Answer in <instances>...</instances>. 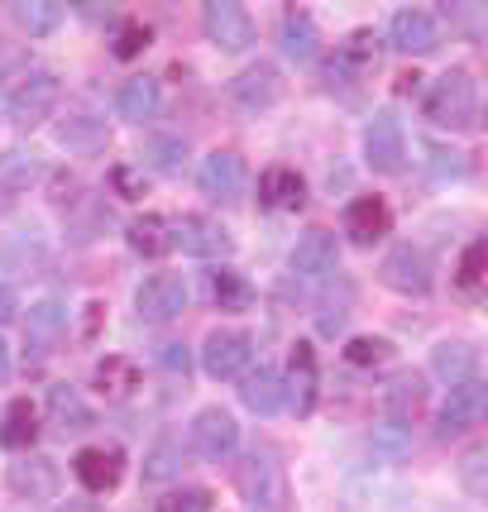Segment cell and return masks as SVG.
<instances>
[{"mask_svg": "<svg viewBox=\"0 0 488 512\" xmlns=\"http://www.w3.org/2000/svg\"><path fill=\"white\" fill-rule=\"evenodd\" d=\"M422 111L441 130H469L479 120V82H474V72L469 67H445L441 77L431 82V91H426Z\"/></svg>", "mask_w": 488, "mask_h": 512, "instance_id": "obj_1", "label": "cell"}, {"mask_svg": "<svg viewBox=\"0 0 488 512\" xmlns=\"http://www.w3.org/2000/svg\"><path fill=\"white\" fill-rule=\"evenodd\" d=\"M58 96H63V82L48 72V67H34V72H24L20 87L5 96V115L24 125V130H34V125H44L53 106H58Z\"/></svg>", "mask_w": 488, "mask_h": 512, "instance_id": "obj_2", "label": "cell"}, {"mask_svg": "<svg viewBox=\"0 0 488 512\" xmlns=\"http://www.w3.org/2000/svg\"><path fill=\"white\" fill-rule=\"evenodd\" d=\"M201 34L211 39V44L221 48V53H244V48L254 44V15L235 5V0H211L206 10H201Z\"/></svg>", "mask_w": 488, "mask_h": 512, "instance_id": "obj_3", "label": "cell"}, {"mask_svg": "<svg viewBox=\"0 0 488 512\" xmlns=\"http://www.w3.org/2000/svg\"><path fill=\"white\" fill-rule=\"evenodd\" d=\"M364 163L374 173H402V163H407V134H402V120L393 111H378L364 125Z\"/></svg>", "mask_w": 488, "mask_h": 512, "instance_id": "obj_4", "label": "cell"}, {"mask_svg": "<svg viewBox=\"0 0 488 512\" xmlns=\"http://www.w3.org/2000/svg\"><path fill=\"white\" fill-rule=\"evenodd\" d=\"M134 312L139 321H173V316L187 312V283H182L178 273H154V278H144L139 288H134Z\"/></svg>", "mask_w": 488, "mask_h": 512, "instance_id": "obj_5", "label": "cell"}, {"mask_svg": "<svg viewBox=\"0 0 488 512\" xmlns=\"http://www.w3.org/2000/svg\"><path fill=\"white\" fill-rule=\"evenodd\" d=\"M240 493L254 512H283V498H288V484H283V469L273 465L268 455H249L240 465Z\"/></svg>", "mask_w": 488, "mask_h": 512, "instance_id": "obj_6", "label": "cell"}, {"mask_svg": "<svg viewBox=\"0 0 488 512\" xmlns=\"http://www.w3.org/2000/svg\"><path fill=\"white\" fill-rule=\"evenodd\" d=\"M192 450H197L201 460H230L235 446H240V426L235 417L225 412V407H201L197 417H192Z\"/></svg>", "mask_w": 488, "mask_h": 512, "instance_id": "obj_7", "label": "cell"}, {"mask_svg": "<svg viewBox=\"0 0 488 512\" xmlns=\"http://www.w3.org/2000/svg\"><path fill=\"white\" fill-rule=\"evenodd\" d=\"M484 407H488V388L479 379L469 383H455L450 388V398H445L441 417H436V436L441 441H450V436H465L469 426L484 422Z\"/></svg>", "mask_w": 488, "mask_h": 512, "instance_id": "obj_8", "label": "cell"}, {"mask_svg": "<svg viewBox=\"0 0 488 512\" xmlns=\"http://www.w3.org/2000/svg\"><path fill=\"white\" fill-rule=\"evenodd\" d=\"M383 283L402 297H426L431 292V264H426V254L417 245H393L383 254Z\"/></svg>", "mask_w": 488, "mask_h": 512, "instance_id": "obj_9", "label": "cell"}, {"mask_svg": "<svg viewBox=\"0 0 488 512\" xmlns=\"http://www.w3.org/2000/svg\"><path fill=\"white\" fill-rule=\"evenodd\" d=\"M249 359H254V340L244 331H211L201 345V369L211 379H235L249 369Z\"/></svg>", "mask_w": 488, "mask_h": 512, "instance_id": "obj_10", "label": "cell"}, {"mask_svg": "<svg viewBox=\"0 0 488 512\" xmlns=\"http://www.w3.org/2000/svg\"><path fill=\"white\" fill-rule=\"evenodd\" d=\"M168 230H173V249L192 254V259L230 254V230L211 216H178V221H168Z\"/></svg>", "mask_w": 488, "mask_h": 512, "instance_id": "obj_11", "label": "cell"}, {"mask_svg": "<svg viewBox=\"0 0 488 512\" xmlns=\"http://www.w3.org/2000/svg\"><path fill=\"white\" fill-rule=\"evenodd\" d=\"M72 474L87 493H111L120 484V474H125V455L115 446H82L77 460H72Z\"/></svg>", "mask_w": 488, "mask_h": 512, "instance_id": "obj_12", "label": "cell"}, {"mask_svg": "<svg viewBox=\"0 0 488 512\" xmlns=\"http://www.w3.org/2000/svg\"><path fill=\"white\" fill-rule=\"evenodd\" d=\"M197 187L206 192V197H216V201L240 197V187H244V158L230 154V149H216V154H206V158L197 163Z\"/></svg>", "mask_w": 488, "mask_h": 512, "instance_id": "obj_13", "label": "cell"}, {"mask_svg": "<svg viewBox=\"0 0 488 512\" xmlns=\"http://www.w3.org/2000/svg\"><path fill=\"white\" fill-rule=\"evenodd\" d=\"M388 39L398 53H431V48L441 44V20L431 15V10H398L393 24H388Z\"/></svg>", "mask_w": 488, "mask_h": 512, "instance_id": "obj_14", "label": "cell"}, {"mask_svg": "<svg viewBox=\"0 0 488 512\" xmlns=\"http://www.w3.org/2000/svg\"><path fill=\"white\" fill-rule=\"evenodd\" d=\"M5 479H10V489L29 498V503H44L58 493V465L48 460V455H20L15 465L5 469Z\"/></svg>", "mask_w": 488, "mask_h": 512, "instance_id": "obj_15", "label": "cell"}, {"mask_svg": "<svg viewBox=\"0 0 488 512\" xmlns=\"http://www.w3.org/2000/svg\"><path fill=\"white\" fill-rule=\"evenodd\" d=\"M67 335V307L63 302H34L24 316V345L34 355H53Z\"/></svg>", "mask_w": 488, "mask_h": 512, "instance_id": "obj_16", "label": "cell"}, {"mask_svg": "<svg viewBox=\"0 0 488 512\" xmlns=\"http://www.w3.org/2000/svg\"><path fill=\"white\" fill-rule=\"evenodd\" d=\"M388 230H393V211L383 197H355L345 206V235L355 245H378Z\"/></svg>", "mask_w": 488, "mask_h": 512, "instance_id": "obj_17", "label": "cell"}, {"mask_svg": "<svg viewBox=\"0 0 488 512\" xmlns=\"http://www.w3.org/2000/svg\"><path fill=\"white\" fill-rule=\"evenodd\" d=\"M335 259H340V249H335L331 230H307V235L292 245L288 268L297 273V278H326V273L335 268Z\"/></svg>", "mask_w": 488, "mask_h": 512, "instance_id": "obj_18", "label": "cell"}, {"mask_svg": "<svg viewBox=\"0 0 488 512\" xmlns=\"http://www.w3.org/2000/svg\"><path fill=\"white\" fill-rule=\"evenodd\" d=\"M278 91H283V77H278V67L273 63L244 67L240 77L230 82V96L240 101L244 111H264V106H273V101H278Z\"/></svg>", "mask_w": 488, "mask_h": 512, "instance_id": "obj_19", "label": "cell"}, {"mask_svg": "<svg viewBox=\"0 0 488 512\" xmlns=\"http://www.w3.org/2000/svg\"><path fill=\"white\" fill-rule=\"evenodd\" d=\"M48 417H53V426L63 431V436H82V431H91V407L87 398L72 388V383H53L48 388Z\"/></svg>", "mask_w": 488, "mask_h": 512, "instance_id": "obj_20", "label": "cell"}, {"mask_svg": "<svg viewBox=\"0 0 488 512\" xmlns=\"http://www.w3.org/2000/svg\"><path fill=\"white\" fill-rule=\"evenodd\" d=\"M158 106H163V87H158L154 77H130L125 87L115 91V111H120V120H130V125L154 120Z\"/></svg>", "mask_w": 488, "mask_h": 512, "instance_id": "obj_21", "label": "cell"}, {"mask_svg": "<svg viewBox=\"0 0 488 512\" xmlns=\"http://www.w3.org/2000/svg\"><path fill=\"white\" fill-rule=\"evenodd\" d=\"M474 369H479V350L469 345V340H441L436 350H431V374L441 383H469L474 379Z\"/></svg>", "mask_w": 488, "mask_h": 512, "instance_id": "obj_22", "label": "cell"}, {"mask_svg": "<svg viewBox=\"0 0 488 512\" xmlns=\"http://www.w3.org/2000/svg\"><path fill=\"white\" fill-rule=\"evenodd\" d=\"M259 201H264L268 211H297L302 201H307V182L297 168H268L264 178H259Z\"/></svg>", "mask_w": 488, "mask_h": 512, "instance_id": "obj_23", "label": "cell"}, {"mask_svg": "<svg viewBox=\"0 0 488 512\" xmlns=\"http://www.w3.org/2000/svg\"><path fill=\"white\" fill-rule=\"evenodd\" d=\"M240 402L249 412H259V417H278L283 407H288V388H283V374H273V369H259V374H249L240 383Z\"/></svg>", "mask_w": 488, "mask_h": 512, "instance_id": "obj_24", "label": "cell"}, {"mask_svg": "<svg viewBox=\"0 0 488 512\" xmlns=\"http://www.w3.org/2000/svg\"><path fill=\"white\" fill-rule=\"evenodd\" d=\"M125 240H130L134 254H144V259H158V254H168L173 249V230H168V221L163 216H134L130 225H125Z\"/></svg>", "mask_w": 488, "mask_h": 512, "instance_id": "obj_25", "label": "cell"}, {"mask_svg": "<svg viewBox=\"0 0 488 512\" xmlns=\"http://www.w3.org/2000/svg\"><path fill=\"white\" fill-rule=\"evenodd\" d=\"M426 402V379L422 374H398V379L383 388V407H388V417L393 422H407V417H417Z\"/></svg>", "mask_w": 488, "mask_h": 512, "instance_id": "obj_26", "label": "cell"}, {"mask_svg": "<svg viewBox=\"0 0 488 512\" xmlns=\"http://www.w3.org/2000/svg\"><path fill=\"white\" fill-rule=\"evenodd\" d=\"M34 436H39V417H34L29 398H15L10 407H5V417H0V446L5 450H29L34 446Z\"/></svg>", "mask_w": 488, "mask_h": 512, "instance_id": "obj_27", "label": "cell"}, {"mask_svg": "<svg viewBox=\"0 0 488 512\" xmlns=\"http://www.w3.org/2000/svg\"><path fill=\"white\" fill-rule=\"evenodd\" d=\"M58 144L72 149V154L106 149V120H96V115H67L63 125H58Z\"/></svg>", "mask_w": 488, "mask_h": 512, "instance_id": "obj_28", "label": "cell"}, {"mask_svg": "<svg viewBox=\"0 0 488 512\" xmlns=\"http://www.w3.org/2000/svg\"><path fill=\"white\" fill-rule=\"evenodd\" d=\"M283 388H288V398L297 402V412H307L311 398H316V355H311V345H297V350H292Z\"/></svg>", "mask_w": 488, "mask_h": 512, "instance_id": "obj_29", "label": "cell"}, {"mask_svg": "<svg viewBox=\"0 0 488 512\" xmlns=\"http://www.w3.org/2000/svg\"><path fill=\"white\" fill-rule=\"evenodd\" d=\"M211 297H216L221 312H249L254 307V283L235 268H216L211 273Z\"/></svg>", "mask_w": 488, "mask_h": 512, "instance_id": "obj_30", "label": "cell"}, {"mask_svg": "<svg viewBox=\"0 0 488 512\" xmlns=\"http://www.w3.org/2000/svg\"><path fill=\"white\" fill-rule=\"evenodd\" d=\"M278 39H283V53H288V58H297V63H311V58H316V44H321L307 10H288V15H283V34H278Z\"/></svg>", "mask_w": 488, "mask_h": 512, "instance_id": "obj_31", "label": "cell"}, {"mask_svg": "<svg viewBox=\"0 0 488 512\" xmlns=\"http://www.w3.org/2000/svg\"><path fill=\"white\" fill-rule=\"evenodd\" d=\"M10 20L20 24L29 39H44V34H53L63 24V5H53V0H20V5H10Z\"/></svg>", "mask_w": 488, "mask_h": 512, "instance_id": "obj_32", "label": "cell"}, {"mask_svg": "<svg viewBox=\"0 0 488 512\" xmlns=\"http://www.w3.org/2000/svg\"><path fill=\"white\" fill-rule=\"evenodd\" d=\"M96 383H101V393H115V398H125L130 388H139V369H134L130 359L106 355L101 364H96Z\"/></svg>", "mask_w": 488, "mask_h": 512, "instance_id": "obj_33", "label": "cell"}, {"mask_svg": "<svg viewBox=\"0 0 488 512\" xmlns=\"http://www.w3.org/2000/svg\"><path fill=\"white\" fill-rule=\"evenodd\" d=\"M178 474H182V450L173 441H158L144 455V484H163V479H178Z\"/></svg>", "mask_w": 488, "mask_h": 512, "instance_id": "obj_34", "label": "cell"}, {"mask_svg": "<svg viewBox=\"0 0 488 512\" xmlns=\"http://www.w3.org/2000/svg\"><path fill=\"white\" fill-rule=\"evenodd\" d=\"M340 67H350V72H369V67H378V39L374 34H350L345 44H340Z\"/></svg>", "mask_w": 488, "mask_h": 512, "instance_id": "obj_35", "label": "cell"}, {"mask_svg": "<svg viewBox=\"0 0 488 512\" xmlns=\"http://www.w3.org/2000/svg\"><path fill=\"white\" fill-rule=\"evenodd\" d=\"M149 39H154V29H149L144 20H125L120 29H115V58H120V63L139 58V53L149 48Z\"/></svg>", "mask_w": 488, "mask_h": 512, "instance_id": "obj_36", "label": "cell"}, {"mask_svg": "<svg viewBox=\"0 0 488 512\" xmlns=\"http://www.w3.org/2000/svg\"><path fill=\"white\" fill-rule=\"evenodd\" d=\"M388 340H378V335H355L350 345H345V359L355 364V369H374V364H383L388 359Z\"/></svg>", "mask_w": 488, "mask_h": 512, "instance_id": "obj_37", "label": "cell"}, {"mask_svg": "<svg viewBox=\"0 0 488 512\" xmlns=\"http://www.w3.org/2000/svg\"><path fill=\"white\" fill-rule=\"evenodd\" d=\"M182 154H187V144H182V139L158 134V139H149V149H144V163H154L158 173H173V168L182 163Z\"/></svg>", "mask_w": 488, "mask_h": 512, "instance_id": "obj_38", "label": "cell"}, {"mask_svg": "<svg viewBox=\"0 0 488 512\" xmlns=\"http://www.w3.org/2000/svg\"><path fill=\"white\" fill-rule=\"evenodd\" d=\"M484 259H488L484 240H474V245L460 254V288L465 292H479V283H484Z\"/></svg>", "mask_w": 488, "mask_h": 512, "instance_id": "obj_39", "label": "cell"}, {"mask_svg": "<svg viewBox=\"0 0 488 512\" xmlns=\"http://www.w3.org/2000/svg\"><path fill=\"white\" fill-rule=\"evenodd\" d=\"M484 460H488V450H484V446H469V450H465V460H460V479H465V489H469V493H484V489H488Z\"/></svg>", "mask_w": 488, "mask_h": 512, "instance_id": "obj_40", "label": "cell"}, {"mask_svg": "<svg viewBox=\"0 0 488 512\" xmlns=\"http://www.w3.org/2000/svg\"><path fill=\"white\" fill-rule=\"evenodd\" d=\"M158 512H211V493L206 489H182L173 498H163Z\"/></svg>", "mask_w": 488, "mask_h": 512, "instance_id": "obj_41", "label": "cell"}, {"mask_svg": "<svg viewBox=\"0 0 488 512\" xmlns=\"http://www.w3.org/2000/svg\"><path fill=\"white\" fill-rule=\"evenodd\" d=\"M407 446L412 441H407V426L402 422H383L374 431V450H383V455H407Z\"/></svg>", "mask_w": 488, "mask_h": 512, "instance_id": "obj_42", "label": "cell"}, {"mask_svg": "<svg viewBox=\"0 0 488 512\" xmlns=\"http://www.w3.org/2000/svg\"><path fill=\"white\" fill-rule=\"evenodd\" d=\"M431 173H436V178H465L469 163H465V154H455V149H436V144H431Z\"/></svg>", "mask_w": 488, "mask_h": 512, "instance_id": "obj_43", "label": "cell"}, {"mask_svg": "<svg viewBox=\"0 0 488 512\" xmlns=\"http://www.w3.org/2000/svg\"><path fill=\"white\" fill-rule=\"evenodd\" d=\"M158 364H163L168 374H187V369H192V355H187V345L168 340V345H158Z\"/></svg>", "mask_w": 488, "mask_h": 512, "instance_id": "obj_44", "label": "cell"}, {"mask_svg": "<svg viewBox=\"0 0 488 512\" xmlns=\"http://www.w3.org/2000/svg\"><path fill=\"white\" fill-rule=\"evenodd\" d=\"M111 182L120 187V197H144V192H139L144 182H139V173H134V168H115Z\"/></svg>", "mask_w": 488, "mask_h": 512, "instance_id": "obj_45", "label": "cell"}, {"mask_svg": "<svg viewBox=\"0 0 488 512\" xmlns=\"http://www.w3.org/2000/svg\"><path fill=\"white\" fill-rule=\"evenodd\" d=\"M15 312H20V297H15L10 283H0V326H5V321H15Z\"/></svg>", "mask_w": 488, "mask_h": 512, "instance_id": "obj_46", "label": "cell"}, {"mask_svg": "<svg viewBox=\"0 0 488 512\" xmlns=\"http://www.w3.org/2000/svg\"><path fill=\"white\" fill-rule=\"evenodd\" d=\"M53 512H101L96 503H82V498H72V503H63V508H53Z\"/></svg>", "mask_w": 488, "mask_h": 512, "instance_id": "obj_47", "label": "cell"}, {"mask_svg": "<svg viewBox=\"0 0 488 512\" xmlns=\"http://www.w3.org/2000/svg\"><path fill=\"white\" fill-rule=\"evenodd\" d=\"M10 379V345H5V340H0V383Z\"/></svg>", "mask_w": 488, "mask_h": 512, "instance_id": "obj_48", "label": "cell"}, {"mask_svg": "<svg viewBox=\"0 0 488 512\" xmlns=\"http://www.w3.org/2000/svg\"><path fill=\"white\" fill-rule=\"evenodd\" d=\"M5 211H10V187L0 182V216H5Z\"/></svg>", "mask_w": 488, "mask_h": 512, "instance_id": "obj_49", "label": "cell"}, {"mask_svg": "<svg viewBox=\"0 0 488 512\" xmlns=\"http://www.w3.org/2000/svg\"><path fill=\"white\" fill-rule=\"evenodd\" d=\"M0 115H5V96H0Z\"/></svg>", "mask_w": 488, "mask_h": 512, "instance_id": "obj_50", "label": "cell"}]
</instances>
